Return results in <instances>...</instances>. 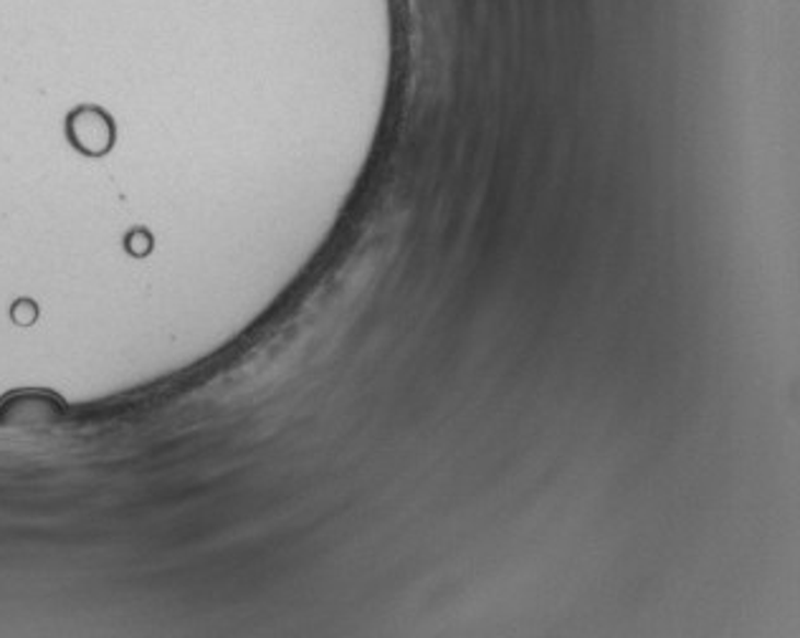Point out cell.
I'll return each mask as SVG.
<instances>
[{
	"mask_svg": "<svg viewBox=\"0 0 800 638\" xmlns=\"http://www.w3.org/2000/svg\"><path fill=\"white\" fill-rule=\"evenodd\" d=\"M67 129L71 144L86 152V155H104L112 148V140H115V129H112L109 117L94 107L77 109L69 117Z\"/></svg>",
	"mask_w": 800,
	"mask_h": 638,
	"instance_id": "6da1fadb",
	"label": "cell"
}]
</instances>
